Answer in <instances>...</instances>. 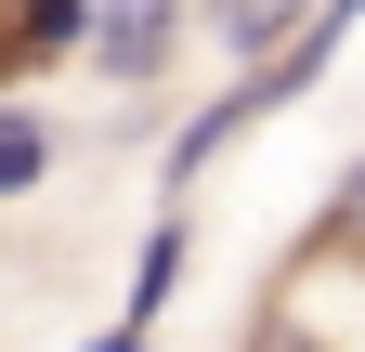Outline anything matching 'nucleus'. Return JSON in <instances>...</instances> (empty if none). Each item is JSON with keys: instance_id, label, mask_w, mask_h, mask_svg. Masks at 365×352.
Listing matches in <instances>:
<instances>
[{"instance_id": "423d86ee", "label": "nucleus", "mask_w": 365, "mask_h": 352, "mask_svg": "<svg viewBox=\"0 0 365 352\" xmlns=\"http://www.w3.org/2000/svg\"><path fill=\"white\" fill-rule=\"evenodd\" d=\"M339 222H365V170H352V183H339Z\"/></svg>"}, {"instance_id": "39448f33", "label": "nucleus", "mask_w": 365, "mask_h": 352, "mask_svg": "<svg viewBox=\"0 0 365 352\" xmlns=\"http://www.w3.org/2000/svg\"><path fill=\"white\" fill-rule=\"evenodd\" d=\"M91 352H144V326H105V339H91Z\"/></svg>"}, {"instance_id": "f257e3e1", "label": "nucleus", "mask_w": 365, "mask_h": 352, "mask_svg": "<svg viewBox=\"0 0 365 352\" xmlns=\"http://www.w3.org/2000/svg\"><path fill=\"white\" fill-rule=\"evenodd\" d=\"M170 53H182V0H91V66H105L118 92L170 78Z\"/></svg>"}, {"instance_id": "7ed1b4c3", "label": "nucleus", "mask_w": 365, "mask_h": 352, "mask_svg": "<svg viewBox=\"0 0 365 352\" xmlns=\"http://www.w3.org/2000/svg\"><path fill=\"white\" fill-rule=\"evenodd\" d=\"M14 53L39 66V53H91V0H26V39Z\"/></svg>"}, {"instance_id": "20e7f679", "label": "nucleus", "mask_w": 365, "mask_h": 352, "mask_svg": "<svg viewBox=\"0 0 365 352\" xmlns=\"http://www.w3.org/2000/svg\"><path fill=\"white\" fill-rule=\"evenodd\" d=\"M170 274H182V222H157V235H144V274H130V314H118V326H157Z\"/></svg>"}, {"instance_id": "f03ea898", "label": "nucleus", "mask_w": 365, "mask_h": 352, "mask_svg": "<svg viewBox=\"0 0 365 352\" xmlns=\"http://www.w3.org/2000/svg\"><path fill=\"white\" fill-rule=\"evenodd\" d=\"M39 170H53V130H39V105L0 118V196H39Z\"/></svg>"}]
</instances>
